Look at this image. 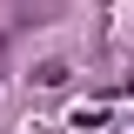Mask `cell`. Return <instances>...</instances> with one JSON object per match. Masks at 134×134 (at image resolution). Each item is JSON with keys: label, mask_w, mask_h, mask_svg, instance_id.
I'll list each match as a JSON object with an SVG mask.
<instances>
[{"label": "cell", "mask_w": 134, "mask_h": 134, "mask_svg": "<svg viewBox=\"0 0 134 134\" xmlns=\"http://www.w3.org/2000/svg\"><path fill=\"white\" fill-rule=\"evenodd\" d=\"M121 94H127V100H134V74H127V81H121Z\"/></svg>", "instance_id": "3957f363"}, {"label": "cell", "mask_w": 134, "mask_h": 134, "mask_svg": "<svg viewBox=\"0 0 134 134\" xmlns=\"http://www.w3.org/2000/svg\"><path fill=\"white\" fill-rule=\"evenodd\" d=\"M74 127H81V134H100V127H107V107H81Z\"/></svg>", "instance_id": "6da1fadb"}, {"label": "cell", "mask_w": 134, "mask_h": 134, "mask_svg": "<svg viewBox=\"0 0 134 134\" xmlns=\"http://www.w3.org/2000/svg\"><path fill=\"white\" fill-rule=\"evenodd\" d=\"M34 81H40V87H67V60H47L40 74H34Z\"/></svg>", "instance_id": "7a4b0ae2"}]
</instances>
